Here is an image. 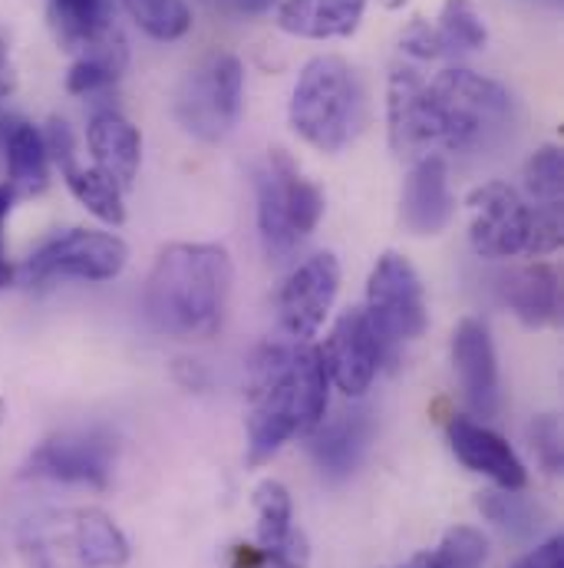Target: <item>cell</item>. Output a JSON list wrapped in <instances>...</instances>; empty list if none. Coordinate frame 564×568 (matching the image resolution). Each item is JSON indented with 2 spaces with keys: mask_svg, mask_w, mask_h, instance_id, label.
I'll list each match as a JSON object with an SVG mask.
<instances>
[{
  "mask_svg": "<svg viewBox=\"0 0 564 568\" xmlns=\"http://www.w3.org/2000/svg\"><path fill=\"white\" fill-rule=\"evenodd\" d=\"M13 90H17V67H13V60H10L7 40L0 37V100H7Z\"/></svg>",
  "mask_w": 564,
  "mask_h": 568,
  "instance_id": "f35d334b",
  "label": "cell"
},
{
  "mask_svg": "<svg viewBox=\"0 0 564 568\" xmlns=\"http://www.w3.org/2000/svg\"><path fill=\"white\" fill-rule=\"evenodd\" d=\"M452 364H455V374H459L469 407L482 420H492L499 414L502 390H499L495 344L482 321H475V317L459 321V327L452 331Z\"/></svg>",
  "mask_w": 564,
  "mask_h": 568,
  "instance_id": "4fadbf2b",
  "label": "cell"
},
{
  "mask_svg": "<svg viewBox=\"0 0 564 568\" xmlns=\"http://www.w3.org/2000/svg\"><path fill=\"white\" fill-rule=\"evenodd\" d=\"M63 172V182L66 189L73 192V199L90 212L96 215L100 222L106 225H123L126 222V202H123V189L100 169H83L80 162H70L60 169Z\"/></svg>",
  "mask_w": 564,
  "mask_h": 568,
  "instance_id": "484cf974",
  "label": "cell"
},
{
  "mask_svg": "<svg viewBox=\"0 0 564 568\" xmlns=\"http://www.w3.org/2000/svg\"><path fill=\"white\" fill-rule=\"evenodd\" d=\"M271 3L275 0H235V7L242 13H265V10H271Z\"/></svg>",
  "mask_w": 564,
  "mask_h": 568,
  "instance_id": "7bdbcfd3",
  "label": "cell"
},
{
  "mask_svg": "<svg viewBox=\"0 0 564 568\" xmlns=\"http://www.w3.org/2000/svg\"><path fill=\"white\" fill-rule=\"evenodd\" d=\"M429 93L439 106L442 130H445V152H469V149H485L495 140L505 136L512 126V93L465 67H449L442 70L432 83Z\"/></svg>",
  "mask_w": 564,
  "mask_h": 568,
  "instance_id": "5b68a950",
  "label": "cell"
},
{
  "mask_svg": "<svg viewBox=\"0 0 564 568\" xmlns=\"http://www.w3.org/2000/svg\"><path fill=\"white\" fill-rule=\"evenodd\" d=\"M367 443H370V417L357 410V414H343L330 424L317 426L310 433V456L324 476L343 479L360 466Z\"/></svg>",
  "mask_w": 564,
  "mask_h": 568,
  "instance_id": "ffe728a7",
  "label": "cell"
},
{
  "mask_svg": "<svg viewBox=\"0 0 564 568\" xmlns=\"http://www.w3.org/2000/svg\"><path fill=\"white\" fill-rule=\"evenodd\" d=\"M255 513H258V549H275L290 539L294 526V506L290 493L278 479H265L255 489Z\"/></svg>",
  "mask_w": 564,
  "mask_h": 568,
  "instance_id": "f1b7e54d",
  "label": "cell"
},
{
  "mask_svg": "<svg viewBox=\"0 0 564 568\" xmlns=\"http://www.w3.org/2000/svg\"><path fill=\"white\" fill-rule=\"evenodd\" d=\"M455 212V199L449 189V165L442 155H425L410 165L403 199H400V219L413 235H439Z\"/></svg>",
  "mask_w": 564,
  "mask_h": 568,
  "instance_id": "9a60e30c",
  "label": "cell"
},
{
  "mask_svg": "<svg viewBox=\"0 0 564 568\" xmlns=\"http://www.w3.org/2000/svg\"><path fill=\"white\" fill-rule=\"evenodd\" d=\"M310 566V546L300 529L290 532V539L275 549L255 546V568H307Z\"/></svg>",
  "mask_w": 564,
  "mask_h": 568,
  "instance_id": "836d02e7",
  "label": "cell"
},
{
  "mask_svg": "<svg viewBox=\"0 0 564 568\" xmlns=\"http://www.w3.org/2000/svg\"><path fill=\"white\" fill-rule=\"evenodd\" d=\"M0 145H3L7 185H10L13 199H33L40 192H47L50 152H47L43 133L20 116H7V120H0Z\"/></svg>",
  "mask_w": 564,
  "mask_h": 568,
  "instance_id": "2e32d148",
  "label": "cell"
},
{
  "mask_svg": "<svg viewBox=\"0 0 564 568\" xmlns=\"http://www.w3.org/2000/svg\"><path fill=\"white\" fill-rule=\"evenodd\" d=\"M53 37L63 50H86L113 27L110 0H47Z\"/></svg>",
  "mask_w": 564,
  "mask_h": 568,
  "instance_id": "603a6c76",
  "label": "cell"
},
{
  "mask_svg": "<svg viewBox=\"0 0 564 568\" xmlns=\"http://www.w3.org/2000/svg\"><path fill=\"white\" fill-rule=\"evenodd\" d=\"M387 133H390V149L407 162L445 152V130H442L439 106L429 93V83L413 67H393L390 73Z\"/></svg>",
  "mask_w": 564,
  "mask_h": 568,
  "instance_id": "30bf717a",
  "label": "cell"
},
{
  "mask_svg": "<svg viewBox=\"0 0 564 568\" xmlns=\"http://www.w3.org/2000/svg\"><path fill=\"white\" fill-rule=\"evenodd\" d=\"M475 506H479V513H482L489 523H495L499 529H505V532H512V536H519V539L532 536V532L542 526V509H539L529 496H522V489H492V493H479Z\"/></svg>",
  "mask_w": 564,
  "mask_h": 568,
  "instance_id": "83f0119b",
  "label": "cell"
},
{
  "mask_svg": "<svg viewBox=\"0 0 564 568\" xmlns=\"http://www.w3.org/2000/svg\"><path fill=\"white\" fill-rule=\"evenodd\" d=\"M367 0H284L278 27L300 40H340L357 33Z\"/></svg>",
  "mask_w": 564,
  "mask_h": 568,
  "instance_id": "ac0fdd59",
  "label": "cell"
},
{
  "mask_svg": "<svg viewBox=\"0 0 564 568\" xmlns=\"http://www.w3.org/2000/svg\"><path fill=\"white\" fill-rule=\"evenodd\" d=\"M502 301L525 327H548L562 314V284L552 265H525L519 272H509L502 284Z\"/></svg>",
  "mask_w": 564,
  "mask_h": 568,
  "instance_id": "d6986e66",
  "label": "cell"
},
{
  "mask_svg": "<svg viewBox=\"0 0 564 568\" xmlns=\"http://www.w3.org/2000/svg\"><path fill=\"white\" fill-rule=\"evenodd\" d=\"M126 63H130V50H126V40L116 27H110L96 43H90L80 60L70 67L66 73V93L73 97H90V93H100V90H110L123 73H126Z\"/></svg>",
  "mask_w": 564,
  "mask_h": 568,
  "instance_id": "44dd1931",
  "label": "cell"
},
{
  "mask_svg": "<svg viewBox=\"0 0 564 568\" xmlns=\"http://www.w3.org/2000/svg\"><path fill=\"white\" fill-rule=\"evenodd\" d=\"M27 559H30V568H53L47 549L40 542H27Z\"/></svg>",
  "mask_w": 564,
  "mask_h": 568,
  "instance_id": "60d3db41",
  "label": "cell"
},
{
  "mask_svg": "<svg viewBox=\"0 0 564 568\" xmlns=\"http://www.w3.org/2000/svg\"><path fill=\"white\" fill-rule=\"evenodd\" d=\"M123 7L152 40H178L192 27L185 0H123Z\"/></svg>",
  "mask_w": 564,
  "mask_h": 568,
  "instance_id": "4dcf8cb0",
  "label": "cell"
},
{
  "mask_svg": "<svg viewBox=\"0 0 564 568\" xmlns=\"http://www.w3.org/2000/svg\"><path fill=\"white\" fill-rule=\"evenodd\" d=\"M130 248L113 232L70 229L43 242L20 268L23 284H50L63 278L76 282H113L126 268Z\"/></svg>",
  "mask_w": 564,
  "mask_h": 568,
  "instance_id": "ba28073f",
  "label": "cell"
},
{
  "mask_svg": "<svg viewBox=\"0 0 564 568\" xmlns=\"http://www.w3.org/2000/svg\"><path fill=\"white\" fill-rule=\"evenodd\" d=\"M86 142L96 159V169L106 172L123 192L133 189L140 175L142 162V136L140 130L116 110H103L90 120Z\"/></svg>",
  "mask_w": 564,
  "mask_h": 568,
  "instance_id": "e0dca14e",
  "label": "cell"
},
{
  "mask_svg": "<svg viewBox=\"0 0 564 568\" xmlns=\"http://www.w3.org/2000/svg\"><path fill=\"white\" fill-rule=\"evenodd\" d=\"M178 377H182L185 387H205V381H208V377H205L198 367H192L188 361H178Z\"/></svg>",
  "mask_w": 564,
  "mask_h": 568,
  "instance_id": "ab89813d",
  "label": "cell"
},
{
  "mask_svg": "<svg viewBox=\"0 0 564 568\" xmlns=\"http://www.w3.org/2000/svg\"><path fill=\"white\" fill-rule=\"evenodd\" d=\"M400 568H442V562L435 559V552L429 549V552H420V556H413L407 566H400Z\"/></svg>",
  "mask_w": 564,
  "mask_h": 568,
  "instance_id": "b9f144b4",
  "label": "cell"
},
{
  "mask_svg": "<svg viewBox=\"0 0 564 568\" xmlns=\"http://www.w3.org/2000/svg\"><path fill=\"white\" fill-rule=\"evenodd\" d=\"M327 377L347 397H363L383 364V347L363 314V307H350L330 331L327 344L320 347Z\"/></svg>",
  "mask_w": 564,
  "mask_h": 568,
  "instance_id": "7c38bea8",
  "label": "cell"
},
{
  "mask_svg": "<svg viewBox=\"0 0 564 568\" xmlns=\"http://www.w3.org/2000/svg\"><path fill=\"white\" fill-rule=\"evenodd\" d=\"M232 294V258L222 245L175 242L162 248L145 282L148 324L175 341H208L222 331Z\"/></svg>",
  "mask_w": 564,
  "mask_h": 568,
  "instance_id": "7a4b0ae2",
  "label": "cell"
},
{
  "mask_svg": "<svg viewBox=\"0 0 564 568\" xmlns=\"http://www.w3.org/2000/svg\"><path fill=\"white\" fill-rule=\"evenodd\" d=\"M327 367L314 344H265L248 377V463H268L287 439L310 436L327 414Z\"/></svg>",
  "mask_w": 564,
  "mask_h": 568,
  "instance_id": "6da1fadb",
  "label": "cell"
},
{
  "mask_svg": "<svg viewBox=\"0 0 564 568\" xmlns=\"http://www.w3.org/2000/svg\"><path fill=\"white\" fill-rule=\"evenodd\" d=\"M116 456H120V443L106 429H66V433L47 436L27 456L23 476L106 489L116 469Z\"/></svg>",
  "mask_w": 564,
  "mask_h": 568,
  "instance_id": "9c48e42d",
  "label": "cell"
},
{
  "mask_svg": "<svg viewBox=\"0 0 564 568\" xmlns=\"http://www.w3.org/2000/svg\"><path fill=\"white\" fill-rule=\"evenodd\" d=\"M255 199H258V232H262L265 252L271 258L290 255L300 245V235L294 232V225L287 219L281 179H278L271 159H265V165L255 172Z\"/></svg>",
  "mask_w": 564,
  "mask_h": 568,
  "instance_id": "cb8c5ba5",
  "label": "cell"
},
{
  "mask_svg": "<svg viewBox=\"0 0 564 568\" xmlns=\"http://www.w3.org/2000/svg\"><path fill=\"white\" fill-rule=\"evenodd\" d=\"M271 165L281 179V192H284V205H287V219L294 225V232L300 239H307L320 215H324V192L300 172V165L284 152V149H271Z\"/></svg>",
  "mask_w": 564,
  "mask_h": 568,
  "instance_id": "d4e9b609",
  "label": "cell"
},
{
  "mask_svg": "<svg viewBox=\"0 0 564 568\" xmlns=\"http://www.w3.org/2000/svg\"><path fill=\"white\" fill-rule=\"evenodd\" d=\"M525 192L532 205H548V209H562L564 192V162L558 145H542L539 152H532V159L525 162Z\"/></svg>",
  "mask_w": 564,
  "mask_h": 568,
  "instance_id": "f546056e",
  "label": "cell"
},
{
  "mask_svg": "<svg viewBox=\"0 0 564 568\" xmlns=\"http://www.w3.org/2000/svg\"><path fill=\"white\" fill-rule=\"evenodd\" d=\"M43 142H47V152H50V162H57L60 169L76 162V140H73V130L66 120H50L47 130H43Z\"/></svg>",
  "mask_w": 564,
  "mask_h": 568,
  "instance_id": "d590c367",
  "label": "cell"
},
{
  "mask_svg": "<svg viewBox=\"0 0 564 568\" xmlns=\"http://www.w3.org/2000/svg\"><path fill=\"white\" fill-rule=\"evenodd\" d=\"M400 50H403V53H410V57H417V60H439V57H445V47H442L439 30H435V27H429V23L420 20V17L403 30V37H400Z\"/></svg>",
  "mask_w": 564,
  "mask_h": 568,
  "instance_id": "e575fe53",
  "label": "cell"
},
{
  "mask_svg": "<svg viewBox=\"0 0 564 568\" xmlns=\"http://www.w3.org/2000/svg\"><path fill=\"white\" fill-rule=\"evenodd\" d=\"M469 242L479 258H542L562 248V209L532 205L505 182L469 192Z\"/></svg>",
  "mask_w": 564,
  "mask_h": 568,
  "instance_id": "3957f363",
  "label": "cell"
},
{
  "mask_svg": "<svg viewBox=\"0 0 564 568\" xmlns=\"http://www.w3.org/2000/svg\"><path fill=\"white\" fill-rule=\"evenodd\" d=\"M10 209H13V192H10V185L3 182L0 185V291L10 284V262H7V245H3V229H7V215H10Z\"/></svg>",
  "mask_w": 564,
  "mask_h": 568,
  "instance_id": "74e56055",
  "label": "cell"
},
{
  "mask_svg": "<svg viewBox=\"0 0 564 568\" xmlns=\"http://www.w3.org/2000/svg\"><path fill=\"white\" fill-rule=\"evenodd\" d=\"M3 417H7V407H3V400H0V424H3Z\"/></svg>",
  "mask_w": 564,
  "mask_h": 568,
  "instance_id": "ee69618b",
  "label": "cell"
},
{
  "mask_svg": "<svg viewBox=\"0 0 564 568\" xmlns=\"http://www.w3.org/2000/svg\"><path fill=\"white\" fill-rule=\"evenodd\" d=\"M515 568H564V542L562 536H552L548 542H542L539 549H532L529 556H522Z\"/></svg>",
  "mask_w": 564,
  "mask_h": 568,
  "instance_id": "8d00e7d4",
  "label": "cell"
},
{
  "mask_svg": "<svg viewBox=\"0 0 564 568\" xmlns=\"http://www.w3.org/2000/svg\"><path fill=\"white\" fill-rule=\"evenodd\" d=\"M445 433H449V446H452L455 459L465 469L489 476L502 489H525V483H529L525 463L495 429L475 424L469 417H452L445 424Z\"/></svg>",
  "mask_w": 564,
  "mask_h": 568,
  "instance_id": "5bb4252c",
  "label": "cell"
},
{
  "mask_svg": "<svg viewBox=\"0 0 564 568\" xmlns=\"http://www.w3.org/2000/svg\"><path fill=\"white\" fill-rule=\"evenodd\" d=\"M245 106V70L235 53H212L185 73L172 116L198 142L228 140Z\"/></svg>",
  "mask_w": 564,
  "mask_h": 568,
  "instance_id": "8992f818",
  "label": "cell"
},
{
  "mask_svg": "<svg viewBox=\"0 0 564 568\" xmlns=\"http://www.w3.org/2000/svg\"><path fill=\"white\" fill-rule=\"evenodd\" d=\"M383 357L393 354L400 344L417 341L429 324V311H425V291L417 268L410 265V258L387 252L367 282V307H363Z\"/></svg>",
  "mask_w": 564,
  "mask_h": 568,
  "instance_id": "52a82bcc",
  "label": "cell"
},
{
  "mask_svg": "<svg viewBox=\"0 0 564 568\" xmlns=\"http://www.w3.org/2000/svg\"><path fill=\"white\" fill-rule=\"evenodd\" d=\"M73 549H76V562L83 568H123L130 562V539L100 509L76 513Z\"/></svg>",
  "mask_w": 564,
  "mask_h": 568,
  "instance_id": "7402d4cb",
  "label": "cell"
},
{
  "mask_svg": "<svg viewBox=\"0 0 564 568\" xmlns=\"http://www.w3.org/2000/svg\"><path fill=\"white\" fill-rule=\"evenodd\" d=\"M360 83L343 57H314L290 93V130L317 152H340L360 130Z\"/></svg>",
  "mask_w": 564,
  "mask_h": 568,
  "instance_id": "277c9868",
  "label": "cell"
},
{
  "mask_svg": "<svg viewBox=\"0 0 564 568\" xmlns=\"http://www.w3.org/2000/svg\"><path fill=\"white\" fill-rule=\"evenodd\" d=\"M442 568H482L489 556V542L472 526H455L442 536V542L432 549Z\"/></svg>",
  "mask_w": 564,
  "mask_h": 568,
  "instance_id": "1f68e13d",
  "label": "cell"
},
{
  "mask_svg": "<svg viewBox=\"0 0 564 568\" xmlns=\"http://www.w3.org/2000/svg\"><path fill=\"white\" fill-rule=\"evenodd\" d=\"M340 291V262L330 252L310 255L307 262H300L278 294V314H281V327L294 341H310Z\"/></svg>",
  "mask_w": 564,
  "mask_h": 568,
  "instance_id": "8fae6325",
  "label": "cell"
},
{
  "mask_svg": "<svg viewBox=\"0 0 564 568\" xmlns=\"http://www.w3.org/2000/svg\"><path fill=\"white\" fill-rule=\"evenodd\" d=\"M435 30L442 37L445 53H472L489 43V27L475 0H445Z\"/></svg>",
  "mask_w": 564,
  "mask_h": 568,
  "instance_id": "4316f807",
  "label": "cell"
},
{
  "mask_svg": "<svg viewBox=\"0 0 564 568\" xmlns=\"http://www.w3.org/2000/svg\"><path fill=\"white\" fill-rule=\"evenodd\" d=\"M529 433H532V446H535V453H539L542 466H545L548 473H562L564 446H562V424H558V417H552V414L539 417Z\"/></svg>",
  "mask_w": 564,
  "mask_h": 568,
  "instance_id": "d6a6232c",
  "label": "cell"
}]
</instances>
